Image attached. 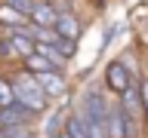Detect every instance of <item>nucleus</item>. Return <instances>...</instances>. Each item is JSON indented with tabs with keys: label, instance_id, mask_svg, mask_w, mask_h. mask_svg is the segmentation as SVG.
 <instances>
[{
	"label": "nucleus",
	"instance_id": "nucleus-1",
	"mask_svg": "<svg viewBox=\"0 0 148 138\" xmlns=\"http://www.w3.org/2000/svg\"><path fill=\"white\" fill-rule=\"evenodd\" d=\"M12 95H16V104L28 108L34 117H40V114L49 108V98L43 95L37 77H34V74H28V71H22L18 77H12Z\"/></svg>",
	"mask_w": 148,
	"mask_h": 138
},
{
	"label": "nucleus",
	"instance_id": "nucleus-2",
	"mask_svg": "<svg viewBox=\"0 0 148 138\" xmlns=\"http://www.w3.org/2000/svg\"><path fill=\"white\" fill-rule=\"evenodd\" d=\"M105 83H108V89L111 92H123L130 86V83H136L133 80V71H130V64L127 62H120V58H114V62H108V68H105Z\"/></svg>",
	"mask_w": 148,
	"mask_h": 138
},
{
	"label": "nucleus",
	"instance_id": "nucleus-3",
	"mask_svg": "<svg viewBox=\"0 0 148 138\" xmlns=\"http://www.w3.org/2000/svg\"><path fill=\"white\" fill-rule=\"evenodd\" d=\"M59 9H56L53 0H37L34 9L28 12V25H34V28H56V22H59Z\"/></svg>",
	"mask_w": 148,
	"mask_h": 138
},
{
	"label": "nucleus",
	"instance_id": "nucleus-4",
	"mask_svg": "<svg viewBox=\"0 0 148 138\" xmlns=\"http://www.w3.org/2000/svg\"><path fill=\"white\" fill-rule=\"evenodd\" d=\"M34 114L28 108H22V104H9V108H0V129H16V126H31L34 123Z\"/></svg>",
	"mask_w": 148,
	"mask_h": 138
},
{
	"label": "nucleus",
	"instance_id": "nucleus-5",
	"mask_svg": "<svg viewBox=\"0 0 148 138\" xmlns=\"http://www.w3.org/2000/svg\"><path fill=\"white\" fill-rule=\"evenodd\" d=\"M37 83H40V89H43V95H46L49 101L59 98V95H65V89H68V83H65V74H62V71L37 74Z\"/></svg>",
	"mask_w": 148,
	"mask_h": 138
},
{
	"label": "nucleus",
	"instance_id": "nucleus-6",
	"mask_svg": "<svg viewBox=\"0 0 148 138\" xmlns=\"http://www.w3.org/2000/svg\"><path fill=\"white\" fill-rule=\"evenodd\" d=\"M80 31H83V25H80V18L74 16V12H62V16H59V22H56V34L62 37V40L77 43Z\"/></svg>",
	"mask_w": 148,
	"mask_h": 138
},
{
	"label": "nucleus",
	"instance_id": "nucleus-7",
	"mask_svg": "<svg viewBox=\"0 0 148 138\" xmlns=\"http://www.w3.org/2000/svg\"><path fill=\"white\" fill-rule=\"evenodd\" d=\"M120 108L127 110L130 117L139 120V114H142V92H139V83H130L127 89L120 92Z\"/></svg>",
	"mask_w": 148,
	"mask_h": 138
},
{
	"label": "nucleus",
	"instance_id": "nucleus-8",
	"mask_svg": "<svg viewBox=\"0 0 148 138\" xmlns=\"http://www.w3.org/2000/svg\"><path fill=\"white\" fill-rule=\"evenodd\" d=\"M105 132H108V138H123V108L120 104H108Z\"/></svg>",
	"mask_w": 148,
	"mask_h": 138
},
{
	"label": "nucleus",
	"instance_id": "nucleus-9",
	"mask_svg": "<svg viewBox=\"0 0 148 138\" xmlns=\"http://www.w3.org/2000/svg\"><path fill=\"white\" fill-rule=\"evenodd\" d=\"M28 25V16H22L18 9L0 3V28H25Z\"/></svg>",
	"mask_w": 148,
	"mask_h": 138
},
{
	"label": "nucleus",
	"instance_id": "nucleus-10",
	"mask_svg": "<svg viewBox=\"0 0 148 138\" xmlns=\"http://www.w3.org/2000/svg\"><path fill=\"white\" fill-rule=\"evenodd\" d=\"M62 132H65L68 138H90V132L83 129V123H80V117H77V114L65 117V123H62Z\"/></svg>",
	"mask_w": 148,
	"mask_h": 138
},
{
	"label": "nucleus",
	"instance_id": "nucleus-11",
	"mask_svg": "<svg viewBox=\"0 0 148 138\" xmlns=\"http://www.w3.org/2000/svg\"><path fill=\"white\" fill-rule=\"evenodd\" d=\"M0 58H3V62H16L18 58L16 46H12V37H9L6 31H0ZM18 62H22V58H18Z\"/></svg>",
	"mask_w": 148,
	"mask_h": 138
},
{
	"label": "nucleus",
	"instance_id": "nucleus-12",
	"mask_svg": "<svg viewBox=\"0 0 148 138\" xmlns=\"http://www.w3.org/2000/svg\"><path fill=\"white\" fill-rule=\"evenodd\" d=\"M12 101H16V95H12V80L0 74V108H9Z\"/></svg>",
	"mask_w": 148,
	"mask_h": 138
},
{
	"label": "nucleus",
	"instance_id": "nucleus-13",
	"mask_svg": "<svg viewBox=\"0 0 148 138\" xmlns=\"http://www.w3.org/2000/svg\"><path fill=\"white\" fill-rule=\"evenodd\" d=\"M0 3H6V6H12V9H18L22 16H28L31 9H34V3L37 0H0Z\"/></svg>",
	"mask_w": 148,
	"mask_h": 138
},
{
	"label": "nucleus",
	"instance_id": "nucleus-14",
	"mask_svg": "<svg viewBox=\"0 0 148 138\" xmlns=\"http://www.w3.org/2000/svg\"><path fill=\"white\" fill-rule=\"evenodd\" d=\"M139 92H142V114H145V120H148V80L139 83Z\"/></svg>",
	"mask_w": 148,
	"mask_h": 138
},
{
	"label": "nucleus",
	"instance_id": "nucleus-15",
	"mask_svg": "<svg viewBox=\"0 0 148 138\" xmlns=\"http://www.w3.org/2000/svg\"><path fill=\"white\" fill-rule=\"evenodd\" d=\"M49 138H68V135H65L62 129H59V132H53V135H49Z\"/></svg>",
	"mask_w": 148,
	"mask_h": 138
},
{
	"label": "nucleus",
	"instance_id": "nucleus-16",
	"mask_svg": "<svg viewBox=\"0 0 148 138\" xmlns=\"http://www.w3.org/2000/svg\"><path fill=\"white\" fill-rule=\"evenodd\" d=\"M0 138H6V129H0Z\"/></svg>",
	"mask_w": 148,
	"mask_h": 138
},
{
	"label": "nucleus",
	"instance_id": "nucleus-17",
	"mask_svg": "<svg viewBox=\"0 0 148 138\" xmlns=\"http://www.w3.org/2000/svg\"><path fill=\"white\" fill-rule=\"evenodd\" d=\"M145 37H148V22H145Z\"/></svg>",
	"mask_w": 148,
	"mask_h": 138
},
{
	"label": "nucleus",
	"instance_id": "nucleus-18",
	"mask_svg": "<svg viewBox=\"0 0 148 138\" xmlns=\"http://www.w3.org/2000/svg\"><path fill=\"white\" fill-rule=\"evenodd\" d=\"M145 80H148V68H145Z\"/></svg>",
	"mask_w": 148,
	"mask_h": 138
}]
</instances>
